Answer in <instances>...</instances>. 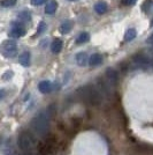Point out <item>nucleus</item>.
Segmentation results:
<instances>
[{
	"label": "nucleus",
	"instance_id": "nucleus-23",
	"mask_svg": "<svg viewBox=\"0 0 153 155\" xmlns=\"http://www.w3.org/2000/svg\"><path fill=\"white\" fill-rule=\"evenodd\" d=\"M137 0H122V4L126 5V6H133L136 4Z\"/></svg>",
	"mask_w": 153,
	"mask_h": 155
},
{
	"label": "nucleus",
	"instance_id": "nucleus-7",
	"mask_svg": "<svg viewBox=\"0 0 153 155\" xmlns=\"http://www.w3.org/2000/svg\"><path fill=\"white\" fill-rule=\"evenodd\" d=\"M12 38H20V37H22V36H24L26 35V29L23 28V27L19 26V25H13V28H12V30L9 31L8 34Z\"/></svg>",
	"mask_w": 153,
	"mask_h": 155
},
{
	"label": "nucleus",
	"instance_id": "nucleus-2",
	"mask_svg": "<svg viewBox=\"0 0 153 155\" xmlns=\"http://www.w3.org/2000/svg\"><path fill=\"white\" fill-rule=\"evenodd\" d=\"M77 94L83 102H85L86 104H90L92 107H98L102 102L101 94L98 91L96 87H93L91 84H85V86L80 87L77 89Z\"/></svg>",
	"mask_w": 153,
	"mask_h": 155
},
{
	"label": "nucleus",
	"instance_id": "nucleus-8",
	"mask_svg": "<svg viewBox=\"0 0 153 155\" xmlns=\"http://www.w3.org/2000/svg\"><path fill=\"white\" fill-rule=\"evenodd\" d=\"M52 84L48 80H43L38 84V89L42 94H48L52 91Z\"/></svg>",
	"mask_w": 153,
	"mask_h": 155
},
{
	"label": "nucleus",
	"instance_id": "nucleus-26",
	"mask_svg": "<svg viewBox=\"0 0 153 155\" xmlns=\"http://www.w3.org/2000/svg\"><path fill=\"white\" fill-rule=\"evenodd\" d=\"M1 145H2V137L0 136V147H1Z\"/></svg>",
	"mask_w": 153,
	"mask_h": 155
},
{
	"label": "nucleus",
	"instance_id": "nucleus-4",
	"mask_svg": "<svg viewBox=\"0 0 153 155\" xmlns=\"http://www.w3.org/2000/svg\"><path fill=\"white\" fill-rule=\"evenodd\" d=\"M17 52V44L13 39H7L0 45V53L6 58H13Z\"/></svg>",
	"mask_w": 153,
	"mask_h": 155
},
{
	"label": "nucleus",
	"instance_id": "nucleus-1",
	"mask_svg": "<svg viewBox=\"0 0 153 155\" xmlns=\"http://www.w3.org/2000/svg\"><path fill=\"white\" fill-rule=\"evenodd\" d=\"M51 112L48 110H42L30 122V129L37 137H46L51 126Z\"/></svg>",
	"mask_w": 153,
	"mask_h": 155
},
{
	"label": "nucleus",
	"instance_id": "nucleus-6",
	"mask_svg": "<svg viewBox=\"0 0 153 155\" xmlns=\"http://www.w3.org/2000/svg\"><path fill=\"white\" fill-rule=\"evenodd\" d=\"M105 79H106V81L108 82L112 87H115L117 82H119V74H117V72L116 70L114 68H112V67H108L106 71H105Z\"/></svg>",
	"mask_w": 153,
	"mask_h": 155
},
{
	"label": "nucleus",
	"instance_id": "nucleus-5",
	"mask_svg": "<svg viewBox=\"0 0 153 155\" xmlns=\"http://www.w3.org/2000/svg\"><path fill=\"white\" fill-rule=\"evenodd\" d=\"M96 88L98 91L101 94V96H105L107 98H112L113 96V91H112V86L106 81V79L102 78H97L96 79Z\"/></svg>",
	"mask_w": 153,
	"mask_h": 155
},
{
	"label": "nucleus",
	"instance_id": "nucleus-19",
	"mask_svg": "<svg viewBox=\"0 0 153 155\" xmlns=\"http://www.w3.org/2000/svg\"><path fill=\"white\" fill-rule=\"evenodd\" d=\"M15 4H16V0H2L0 2V6L5 7V8H9V7L15 6Z\"/></svg>",
	"mask_w": 153,
	"mask_h": 155
},
{
	"label": "nucleus",
	"instance_id": "nucleus-17",
	"mask_svg": "<svg viewBox=\"0 0 153 155\" xmlns=\"http://www.w3.org/2000/svg\"><path fill=\"white\" fill-rule=\"evenodd\" d=\"M90 39V35L88 32H81L78 36H77L76 38V44H84V43H86Z\"/></svg>",
	"mask_w": 153,
	"mask_h": 155
},
{
	"label": "nucleus",
	"instance_id": "nucleus-15",
	"mask_svg": "<svg viewBox=\"0 0 153 155\" xmlns=\"http://www.w3.org/2000/svg\"><path fill=\"white\" fill-rule=\"evenodd\" d=\"M71 28H73V21L67 20V21H64V23L60 26V32L61 34H68Z\"/></svg>",
	"mask_w": 153,
	"mask_h": 155
},
{
	"label": "nucleus",
	"instance_id": "nucleus-11",
	"mask_svg": "<svg viewBox=\"0 0 153 155\" xmlns=\"http://www.w3.org/2000/svg\"><path fill=\"white\" fill-rule=\"evenodd\" d=\"M89 65L90 66H98V65H100L102 63V57L101 54H99V53H93V54H91L89 57Z\"/></svg>",
	"mask_w": 153,
	"mask_h": 155
},
{
	"label": "nucleus",
	"instance_id": "nucleus-12",
	"mask_svg": "<svg viewBox=\"0 0 153 155\" xmlns=\"http://www.w3.org/2000/svg\"><path fill=\"white\" fill-rule=\"evenodd\" d=\"M89 61V57L85 52H78L76 54V63L78 66H85Z\"/></svg>",
	"mask_w": 153,
	"mask_h": 155
},
{
	"label": "nucleus",
	"instance_id": "nucleus-24",
	"mask_svg": "<svg viewBox=\"0 0 153 155\" xmlns=\"http://www.w3.org/2000/svg\"><path fill=\"white\" fill-rule=\"evenodd\" d=\"M5 96H6V91L5 89H0V100L5 98Z\"/></svg>",
	"mask_w": 153,
	"mask_h": 155
},
{
	"label": "nucleus",
	"instance_id": "nucleus-22",
	"mask_svg": "<svg viewBox=\"0 0 153 155\" xmlns=\"http://www.w3.org/2000/svg\"><path fill=\"white\" fill-rule=\"evenodd\" d=\"M47 0H31V5L33 6H40V5H43L45 4Z\"/></svg>",
	"mask_w": 153,
	"mask_h": 155
},
{
	"label": "nucleus",
	"instance_id": "nucleus-9",
	"mask_svg": "<svg viewBox=\"0 0 153 155\" xmlns=\"http://www.w3.org/2000/svg\"><path fill=\"white\" fill-rule=\"evenodd\" d=\"M19 61L20 64L22 65V66H24V67L30 66V63H31V54H30V52L29 51L22 52L19 58Z\"/></svg>",
	"mask_w": 153,
	"mask_h": 155
},
{
	"label": "nucleus",
	"instance_id": "nucleus-25",
	"mask_svg": "<svg viewBox=\"0 0 153 155\" xmlns=\"http://www.w3.org/2000/svg\"><path fill=\"white\" fill-rule=\"evenodd\" d=\"M146 43L147 44H153V34H151V36L146 39Z\"/></svg>",
	"mask_w": 153,
	"mask_h": 155
},
{
	"label": "nucleus",
	"instance_id": "nucleus-18",
	"mask_svg": "<svg viewBox=\"0 0 153 155\" xmlns=\"http://www.w3.org/2000/svg\"><path fill=\"white\" fill-rule=\"evenodd\" d=\"M19 19L21 21H24V22H28L31 20V16H30V13L28 11H24V12H20L19 13Z\"/></svg>",
	"mask_w": 153,
	"mask_h": 155
},
{
	"label": "nucleus",
	"instance_id": "nucleus-21",
	"mask_svg": "<svg viewBox=\"0 0 153 155\" xmlns=\"http://www.w3.org/2000/svg\"><path fill=\"white\" fill-rule=\"evenodd\" d=\"M45 29H46V25H45V22H43V21H42V22L39 23L38 29H37V34H38V35H39V34H42Z\"/></svg>",
	"mask_w": 153,
	"mask_h": 155
},
{
	"label": "nucleus",
	"instance_id": "nucleus-13",
	"mask_svg": "<svg viewBox=\"0 0 153 155\" xmlns=\"http://www.w3.org/2000/svg\"><path fill=\"white\" fill-rule=\"evenodd\" d=\"M57 9H58V2L55 0H51L46 5V7H45V13L48 14V15H52V14H54L57 12Z\"/></svg>",
	"mask_w": 153,
	"mask_h": 155
},
{
	"label": "nucleus",
	"instance_id": "nucleus-3",
	"mask_svg": "<svg viewBox=\"0 0 153 155\" xmlns=\"http://www.w3.org/2000/svg\"><path fill=\"white\" fill-rule=\"evenodd\" d=\"M37 136L31 130H23L19 133L17 137V146L23 153H31L35 148L38 147Z\"/></svg>",
	"mask_w": 153,
	"mask_h": 155
},
{
	"label": "nucleus",
	"instance_id": "nucleus-10",
	"mask_svg": "<svg viewBox=\"0 0 153 155\" xmlns=\"http://www.w3.org/2000/svg\"><path fill=\"white\" fill-rule=\"evenodd\" d=\"M62 48H64V42H62L61 39L57 38L52 42L51 51L53 52V53H60L61 50H62Z\"/></svg>",
	"mask_w": 153,
	"mask_h": 155
},
{
	"label": "nucleus",
	"instance_id": "nucleus-20",
	"mask_svg": "<svg viewBox=\"0 0 153 155\" xmlns=\"http://www.w3.org/2000/svg\"><path fill=\"white\" fill-rule=\"evenodd\" d=\"M14 73L13 71H6L4 74H2V77H1V79L4 80V81H8V80H11L12 78H13Z\"/></svg>",
	"mask_w": 153,
	"mask_h": 155
},
{
	"label": "nucleus",
	"instance_id": "nucleus-14",
	"mask_svg": "<svg viewBox=\"0 0 153 155\" xmlns=\"http://www.w3.org/2000/svg\"><path fill=\"white\" fill-rule=\"evenodd\" d=\"M95 11H96V13L101 15V14H104L106 11H107V4L104 2V1L97 2V4H95Z\"/></svg>",
	"mask_w": 153,
	"mask_h": 155
},
{
	"label": "nucleus",
	"instance_id": "nucleus-16",
	"mask_svg": "<svg viewBox=\"0 0 153 155\" xmlns=\"http://www.w3.org/2000/svg\"><path fill=\"white\" fill-rule=\"evenodd\" d=\"M137 36V31H136V29L135 28H130V29H128L126 34H124V41L126 42H130V41H133Z\"/></svg>",
	"mask_w": 153,
	"mask_h": 155
},
{
	"label": "nucleus",
	"instance_id": "nucleus-28",
	"mask_svg": "<svg viewBox=\"0 0 153 155\" xmlns=\"http://www.w3.org/2000/svg\"><path fill=\"white\" fill-rule=\"evenodd\" d=\"M68 1H75V0H68Z\"/></svg>",
	"mask_w": 153,
	"mask_h": 155
},
{
	"label": "nucleus",
	"instance_id": "nucleus-27",
	"mask_svg": "<svg viewBox=\"0 0 153 155\" xmlns=\"http://www.w3.org/2000/svg\"><path fill=\"white\" fill-rule=\"evenodd\" d=\"M151 26H152V27H153V19H152V23H151Z\"/></svg>",
	"mask_w": 153,
	"mask_h": 155
}]
</instances>
